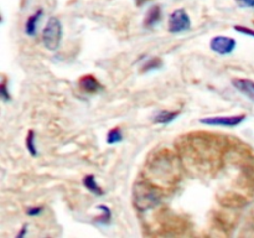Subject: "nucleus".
Masks as SVG:
<instances>
[{"label": "nucleus", "mask_w": 254, "mask_h": 238, "mask_svg": "<svg viewBox=\"0 0 254 238\" xmlns=\"http://www.w3.org/2000/svg\"><path fill=\"white\" fill-rule=\"evenodd\" d=\"M62 24L57 17H50L42 30V44L49 51H56L62 40Z\"/></svg>", "instance_id": "f257e3e1"}, {"label": "nucleus", "mask_w": 254, "mask_h": 238, "mask_svg": "<svg viewBox=\"0 0 254 238\" xmlns=\"http://www.w3.org/2000/svg\"><path fill=\"white\" fill-rule=\"evenodd\" d=\"M191 29V19L184 9L174 10L169 16L168 30L171 34H181Z\"/></svg>", "instance_id": "f03ea898"}, {"label": "nucleus", "mask_w": 254, "mask_h": 238, "mask_svg": "<svg viewBox=\"0 0 254 238\" xmlns=\"http://www.w3.org/2000/svg\"><path fill=\"white\" fill-rule=\"evenodd\" d=\"M160 201V196L154 188L140 183L139 188H135V202L141 210H148L153 206L158 205Z\"/></svg>", "instance_id": "7ed1b4c3"}, {"label": "nucleus", "mask_w": 254, "mask_h": 238, "mask_svg": "<svg viewBox=\"0 0 254 238\" xmlns=\"http://www.w3.org/2000/svg\"><path fill=\"white\" fill-rule=\"evenodd\" d=\"M246 114H236V116H217L201 118L200 123L210 126H225V128H236L246 120Z\"/></svg>", "instance_id": "20e7f679"}, {"label": "nucleus", "mask_w": 254, "mask_h": 238, "mask_svg": "<svg viewBox=\"0 0 254 238\" xmlns=\"http://www.w3.org/2000/svg\"><path fill=\"white\" fill-rule=\"evenodd\" d=\"M237 42L233 37L218 35L211 39L210 49L218 55H230L235 51Z\"/></svg>", "instance_id": "39448f33"}, {"label": "nucleus", "mask_w": 254, "mask_h": 238, "mask_svg": "<svg viewBox=\"0 0 254 238\" xmlns=\"http://www.w3.org/2000/svg\"><path fill=\"white\" fill-rule=\"evenodd\" d=\"M78 84L79 88L83 92H86V93H97V92L103 89V86L101 84V82L93 74H84V76H82L79 78Z\"/></svg>", "instance_id": "423d86ee"}, {"label": "nucleus", "mask_w": 254, "mask_h": 238, "mask_svg": "<svg viewBox=\"0 0 254 238\" xmlns=\"http://www.w3.org/2000/svg\"><path fill=\"white\" fill-rule=\"evenodd\" d=\"M233 87L237 89L238 92L247 97L248 99L254 102V82L251 79L245 78H236L232 81Z\"/></svg>", "instance_id": "0eeeda50"}, {"label": "nucleus", "mask_w": 254, "mask_h": 238, "mask_svg": "<svg viewBox=\"0 0 254 238\" xmlns=\"http://www.w3.org/2000/svg\"><path fill=\"white\" fill-rule=\"evenodd\" d=\"M180 116L179 111H168V109H163V111H158L153 116V121L155 124H160V125H168V124L173 123L178 117Z\"/></svg>", "instance_id": "6e6552de"}, {"label": "nucleus", "mask_w": 254, "mask_h": 238, "mask_svg": "<svg viewBox=\"0 0 254 238\" xmlns=\"http://www.w3.org/2000/svg\"><path fill=\"white\" fill-rule=\"evenodd\" d=\"M161 16H163V12H161V7L159 5H154L149 9V11L146 12L145 17H144V26L146 29H153L156 25L160 22Z\"/></svg>", "instance_id": "1a4fd4ad"}, {"label": "nucleus", "mask_w": 254, "mask_h": 238, "mask_svg": "<svg viewBox=\"0 0 254 238\" xmlns=\"http://www.w3.org/2000/svg\"><path fill=\"white\" fill-rule=\"evenodd\" d=\"M44 11L42 9H39L36 12L27 17L26 22H25V34L30 37H35L37 35V24L41 20Z\"/></svg>", "instance_id": "9d476101"}, {"label": "nucleus", "mask_w": 254, "mask_h": 238, "mask_svg": "<svg viewBox=\"0 0 254 238\" xmlns=\"http://www.w3.org/2000/svg\"><path fill=\"white\" fill-rule=\"evenodd\" d=\"M83 185L89 192H92L93 195L96 196H103L104 195V191L101 186L97 183L96 180V176L93 174H89V175H86L83 178Z\"/></svg>", "instance_id": "9b49d317"}, {"label": "nucleus", "mask_w": 254, "mask_h": 238, "mask_svg": "<svg viewBox=\"0 0 254 238\" xmlns=\"http://www.w3.org/2000/svg\"><path fill=\"white\" fill-rule=\"evenodd\" d=\"M123 140V133H122L121 128H113L108 131L107 134V144L109 145H114V144H118Z\"/></svg>", "instance_id": "f8f14e48"}, {"label": "nucleus", "mask_w": 254, "mask_h": 238, "mask_svg": "<svg viewBox=\"0 0 254 238\" xmlns=\"http://www.w3.org/2000/svg\"><path fill=\"white\" fill-rule=\"evenodd\" d=\"M35 140H36V139H35V131L34 130L27 131L26 149L31 156H37V154H39V151H37V148H36V141Z\"/></svg>", "instance_id": "ddd939ff"}, {"label": "nucleus", "mask_w": 254, "mask_h": 238, "mask_svg": "<svg viewBox=\"0 0 254 238\" xmlns=\"http://www.w3.org/2000/svg\"><path fill=\"white\" fill-rule=\"evenodd\" d=\"M163 67V61L161 59L158 57H153V59L148 60L145 62V64L143 66V72H149V71H156V69H160Z\"/></svg>", "instance_id": "4468645a"}, {"label": "nucleus", "mask_w": 254, "mask_h": 238, "mask_svg": "<svg viewBox=\"0 0 254 238\" xmlns=\"http://www.w3.org/2000/svg\"><path fill=\"white\" fill-rule=\"evenodd\" d=\"M97 208L102 211V215L98 217L99 225H103V226L109 225V223H111V218H112L111 210H109L106 205H99Z\"/></svg>", "instance_id": "2eb2a0df"}, {"label": "nucleus", "mask_w": 254, "mask_h": 238, "mask_svg": "<svg viewBox=\"0 0 254 238\" xmlns=\"http://www.w3.org/2000/svg\"><path fill=\"white\" fill-rule=\"evenodd\" d=\"M0 96H1V99L4 102L11 101V94H10L9 88H7V82L5 79L0 84Z\"/></svg>", "instance_id": "dca6fc26"}, {"label": "nucleus", "mask_w": 254, "mask_h": 238, "mask_svg": "<svg viewBox=\"0 0 254 238\" xmlns=\"http://www.w3.org/2000/svg\"><path fill=\"white\" fill-rule=\"evenodd\" d=\"M235 30L237 32H241V34H245V35H247V36L254 37V30H252V29H248V27L241 26V25H236Z\"/></svg>", "instance_id": "f3484780"}, {"label": "nucleus", "mask_w": 254, "mask_h": 238, "mask_svg": "<svg viewBox=\"0 0 254 238\" xmlns=\"http://www.w3.org/2000/svg\"><path fill=\"white\" fill-rule=\"evenodd\" d=\"M42 211H44V207H42V206H32V207L27 208L26 215L27 216H39Z\"/></svg>", "instance_id": "a211bd4d"}, {"label": "nucleus", "mask_w": 254, "mask_h": 238, "mask_svg": "<svg viewBox=\"0 0 254 238\" xmlns=\"http://www.w3.org/2000/svg\"><path fill=\"white\" fill-rule=\"evenodd\" d=\"M241 7H254V0H236Z\"/></svg>", "instance_id": "6ab92c4d"}, {"label": "nucleus", "mask_w": 254, "mask_h": 238, "mask_svg": "<svg viewBox=\"0 0 254 238\" xmlns=\"http://www.w3.org/2000/svg\"><path fill=\"white\" fill-rule=\"evenodd\" d=\"M27 226H29V225H27V223H25V225L22 226L21 231H20V232L16 235V238H21V237H24L25 235H26V232H27Z\"/></svg>", "instance_id": "aec40b11"}, {"label": "nucleus", "mask_w": 254, "mask_h": 238, "mask_svg": "<svg viewBox=\"0 0 254 238\" xmlns=\"http://www.w3.org/2000/svg\"><path fill=\"white\" fill-rule=\"evenodd\" d=\"M148 1H149V0H135L136 5H139V6H141V5H144L145 2H148Z\"/></svg>", "instance_id": "412c9836"}]
</instances>
